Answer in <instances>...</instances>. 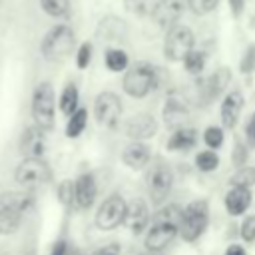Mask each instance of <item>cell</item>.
Segmentation results:
<instances>
[{"instance_id":"6da1fadb","label":"cell","mask_w":255,"mask_h":255,"mask_svg":"<svg viewBox=\"0 0 255 255\" xmlns=\"http://www.w3.org/2000/svg\"><path fill=\"white\" fill-rule=\"evenodd\" d=\"M181 215H183V209L179 205L161 207L149 223V229H147V235H145V249L147 251L165 249L171 243V239L179 233Z\"/></svg>"},{"instance_id":"7a4b0ae2","label":"cell","mask_w":255,"mask_h":255,"mask_svg":"<svg viewBox=\"0 0 255 255\" xmlns=\"http://www.w3.org/2000/svg\"><path fill=\"white\" fill-rule=\"evenodd\" d=\"M157 84V72L147 62L133 64L124 76V92L131 98H145Z\"/></svg>"},{"instance_id":"3957f363","label":"cell","mask_w":255,"mask_h":255,"mask_svg":"<svg viewBox=\"0 0 255 255\" xmlns=\"http://www.w3.org/2000/svg\"><path fill=\"white\" fill-rule=\"evenodd\" d=\"M209 221V205L205 199H195L191 201L181 215V223H179V233L185 241H195L207 227Z\"/></svg>"},{"instance_id":"277c9868","label":"cell","mask_w":255,"mask_h":255,"mask_svg":"<svg viewBox=\"0 0 255 255\" xmlns=\"http://www.w3.org/2000/svg\"><path fill=\"white\" fill-rule=\"evenodd\" d=\"M76 44L74 30L66 24L54 26L42 40V54L48 60H62L66 58Z\"/></svg>"},{"instance_id":"5b68a950","label":"cell","mask_w":255,"mask_h":255,"mask_svg":"<svg viewBox=\"0 0 255 255\" xmlns=\"http://www.w3.org/2000/svg\"><path fill=\"white\" fill-rule=\"evenodd\" d=\"M50 165L42 157H24L14 171V179L24 189H36L50 181Z\"/></svg>"},{"instance_id":"8992f818","label":"cell","mask_w":255,"mask_h":255,"mask_svg":"<svg viewBox=\"0 0 255 255\" xmlns=\"http://www.w3.org/2000/svg\"><path fill=\"white\" fill-rule=\"evenodd\" d=\"M32 116L38 128L50 131L54 128V90L48 82L36 86L32 96Z\"/></svg>"},{"instance_id":"52a82bcc","label":"cell","mask_w":255,"mask_h":255,"mask_svg":"<svg viewBox=\"0 0 255 255\" xmlns=\"http://www.w3.org/2000/svg\"><path fill=\"white\" fill-rule=\"evenodd\" d=\"M126 213H128V203L122 195L114 193L110 197H106L102 201V205L98 207L96 213V227L102 231H112L116 227H120L126 221Z\"/></svg>"},{"instance_id":"ba28073f","label":"cell","mask_w":255,"mask_h":255,"mask_svg":"<svg viewBox=\"0 0 255 255\" xmlns=\"http://www.w3.org/2000/svg\"><path fill=\"white\" fill-rule=\"evenodd\" d=\"M193 50V34L187 26L175 24L167 28L165 34V44H163V54L171 62H183V58Z\"/></svg>"},{"instance_id":"9c48e42d","label":"cell","mask_w":255,"mask_h":255,"mask_svg":"<svg viewBox=\"0 0 255 255\" xmlns=\"http://www.w3.org/2000/svg\"><path fill=\"white\" fill-rule=\"evenodd\" d=\"M145 185H147V191H149L151 201L153 203H161L167 197V193H169V189L173 185V173H171V169L165 163H161V161L153 163L151 169L145 175Z\"/></svg>"},{"instance_id":"30bf717a","label":"cell","mask_w":255,"mask_h":255,"mask_svg":"<svg viewBox=\"0 0 255 255\" xmlns=\"http://www.w3.org/2000/svg\"><path fill=\"white\" fill-rule=\"evenodd\" d=\"M94 116L96 122L102 128H116L120 124V116H122V102L114 92H102L96 98L94 104Z\"/></svg>"},{"instance_id":"8fae6325","label":"cell","mask_w":255,"mask_h":255,"mask_svg":"<svg viewBox=\"0 0 255 255\" xmlns=\"http://www.w3.org/2000/svg\"><path fill=\"white\" fill-rule=\"evenodd\" d=\"M183 14V0H157L151 8V18L161 28H171Z\"/></svg>"},{"instance_id":"7c38bea8","label":"cell","mask_w":255,"mask_h":255,"mask_svg":"<svg viewBox=\"0 0 255 255\" xmlns=\"http://www.w3.org/2000/svg\"><path fill=\"white\" fill-rule=\"evenodd\" d=\"M46 131L38 126H30L20 135V151L24 157H42L46 151Z\"/></svg>"},{"instance_id":"4fadbf2b","label":"cell","mask_w":255,"mask_h":255,"mask_svg":"<svg viewBox=\"0 0 255 255\" xmlns=\"http://www.w3.org/2000/svg\"><path fill=\"white\" fill-rule=\"evenodd\" d=\"M187 104L183 100V96L171 92L165 100V106H163V122L167 124V128L171 129H177V128H183V122L187 120Z\"/></svg>"},{"instance_id":"5bb4252c","label":"cell","mask_w":255,"mask_h":255,"mask_svg":"<svg viewBox=\"0 0 255 255\" xmlns=\"http://www.w3.org/2000/svg\"><path fill=\"white\" fill-rule=\"evenodd\" d=\"M124 131L131 139H149L157 131V122L149 114H137L124 124Z\"/></svg>"},{"instance_id":"9a60e30c","label":"cell","mask_w":255,"mask_h":255,"mask_svg":"<svg viewBox=\"0 0 255 255\" xmlns=\"http://www.w3.org/2000/svg\"><path fill=\"white\" fill-rule=\"evenodd\" d=\"M151 159V151H149V145L147 143H141V139H133L129 145H126V149L122 151V161L133 169V171H139L143 169Z\"/></svg>"},{"instance_id":"2e32d148","label":"cell","mask_w":255,"mask_h":255,"mask_svg":"<svg viewBox=\"0 0 255 255\" xmlns=\"http://www.w3.org/2000/svg\"><path fill=\"white\" fill-rule=\"evenodd\" d=\"M124 223L129 227L131 233L139 235V233L147 227V223H149L147 203H145L143 199H139V197L131 199V201L128 203V213H126V221H124Z\"/></svg>"},{"instance_id":"e0dca14e","label":"cell","mask_w":255,"mask_h":255,"mask_svg":"<svg viewBox=\"0 0 255 255\" xmlns=\"http://www.w3.org/2000/svg\"><path fill=\"white\" fill-rule=\"evenodd\" d=\"M96 36L102 42H122L128 36V26H126L124 20H120L116 16H106V18L100 20Z\"/></svg>"},{"instance_id":"ac0fdd59","label":"cell","mask_w":255,"mask_h":255,"mask_svg":"<svg viewBox=\"0 0 255 255\" xmlns=\"http://www.w3.org/2000/svg\"><path fill=\"white\" fill-rule=\"evenodd\" d=\"M229 80H231V72L227 68H219L215 70L203 84V90H201V104H209L211 100H215L227 86H229Z\"/></svg>"},{"instance_id":"d6986e66","label":"cell","mask_w":255,"mask_h":255,"mask_svg":"<svg viewBox=\"0 0 255 255\" xmlns=\"http://www.w3.org/2000/svg\"><path fill=\"white\" fill-rule=\"evenodd\" d=\"M241 108H243V96L241 92L233 90L225 96L223 104H221V122L227 129H233L237 126V120L241 116Z\"/></svg>"},{"instance_id":"ffe728a7","label":"cell","mask_w":255,"mask_h":255,"mask_svg":"<svg viewBox=\"0 0 255 255\" xmlns=\"http://www.w3.org/2000/svg\"><path fill=\"white\" fill-rule=\"evenodd\" d=\"M249 205H251V191H249V187L231 185V189L225 195V209H227V213L229 215H243Z\"/></svg>"},{"instance_id":"44dd1931","label":"cell","mask_w":255,"mask_h":255,"mask_svg":"<svg viewBox=\"0 0 255 255\" xmlns=\"http://www.w3.org/2000/svg\"><path fill=\"white\" fill-rule=\"evenodd\" d=\"M96 193H98V185L94 181V177L90 173H84L78 177L76 181V201L80 207H92L96 201Z\"/></svg>"},{"instance_id":"7402d4cb","label":"cell","mask_w":255,"mask_h":255,"mask_svg":"<svg viewBox=\"0 0 255 255\" xmlns=\"http://www.w3.org/2000/svg\"><path fill=\"white\" fill-rule=\"evenodd\" d=\"M195 139H197L195 129H191V128H177V129H173L171 137L167 139V149H171V151H185V149L195 145Z\"/></svg>"},{"instance_id":"603a6c76","label":"cell","mask_w":255,"mask_h":255,"mask_svg":"<svg viewBox=\"0 0 255 255\" xmlns=\"http://www.w3.org/2000/svg\"><path fill=\"white\" fill-rule=\"evenodd\" d=\"M22 221V211L10 205H0V235H12L18 231Z\"/></svg>"},{"instance_id":"cb8c5ba5","label":"cell","mask_w":255,"mask_h":255,"mask_svg":"<svg viewBox=\"0 0 255 255\" xmlns=\"http://www.w3.org/2000/svg\"><path fill=\"white\" fill-rule=\"evenodd\" d=\"M78 88L74 84H68L60 96V110L66 114V116H72L76 110H78Z\"/></svg>"},{"instance_id":"d4e9b609","label":"cell","mask_w":255,"mask_h":255,"mask_svg":"<svg viewBox=\"0 0 255 255\" xmlns=\"http://www.w3.org/2000/svg\"><path fill=\"white\" fill-rule=\"evenodd\" d=\"M86 122H88V112H86L84 108H78V110L70 116V120H68L66 135H68V137H78V135L84 131V128H86Z\"/></svg>"},{"instance_id":"484cf974","label":"cell","mask_w":255,"mask_h":255,"mask_svg":"<svg viewBox=\"0 0 255 255\" xmlns=\"http://www.w3.org/2000/svg\"><path fill=\"white\" fill-rule=\"evenodd\" d=\"M0 205H10V207H16V209H20L24 213L32 205V197L28 193H14V191H10V193H4L0 197Z\"/></svg>"},{"instance_id":"4316f807","label":"cell","mask_w":255,"mask_h":255,"mask_svg":"<svg viewBox=\"0 0 255 255\" xmlns=\"http://www.w3.org/2000/svg\"><path fill=\"white\" fill-rule=\"evenodd\" d=\"M231 185H237V187H253L255 185V165H245V167H239L235 171V175L229 179Z\"/></svg>"},{"instance_id":"83f0119b","label":"cell","mask_w":255,"mask_h":255,"mask_svg":"<svg viewBox=\"0 0 255 255\" xmlns=\"http://www.w3.org/2000/svg\"><path fill=\"white\" fill-rule=\"evenodd\" d=\"M106 66L112 72H122L128 68V54L120 48H112L106 52Z\"/></svg>"},{"instance_id":"f1b7e54d","label":"cell","mask_w":255,"mask_h":255,"mask_svg":"<svg viewBox=\"0 0 255 255\" xmlns=\"http://www.w3.org/2000/svg\"><path fill=\"white\" fill-rule=\"evenodd\" d=\"M40 4H42L46 14L56 16V18L66 16L70 10V0H40Z\"/></svg>"},{"instance_id":"f546056e","label":"cell","mask_w":255,"mask_h":255,"mask_svg":"<svg viewBox=\"0 0 255 255\" xmlns=\"http://www.w3.org/2000/svg\"><path fill=\"white\" fill-rule=\"evenodd\" d=\"M56 195H58V199H60V203H62V205L70 207V205H72V201L76 199V183H72L70 179H64V181L58 185Z\"/></svg>"},{"instance_id":"4dcf8cb0","label":"cell","mask_w":255,"mask_h":255,"mask_svg":"<svg viewBox=\"0 0 255 255\" xmlns=\"http://www.w3.org/2000/svg\"><path fill=\"white\" fill-rule=\"evenodd\" d=\"M183 66H185V70H187L189 74H199V72L203 70V66H205V56H203L201 52L191 50V52L183 58Z\"/></svg>"},{"instance_id":"1f68e13d","label":"cell","mask_w":255,"mask_h":255,"mask_svg":"<svg viewBox=\"0 0 255 255\" xmlns=\"http://www.w3.org/2000/svg\"><path fill=\"white\" fill-rule=\"evenodd\" d=\"M195 165H197V169H201V171H213V169L219 165V157H217L215 151H201V153H197V157H195Z\"/></svg>"},{"instance_id":"d6a6232c","label":"cell","mask_w":255,"mask_h":255,"mask_svg":"<svg viewBox=\"0 0 255 255\" xmlns=\"http://www.w3.org/2000/svg\"><path fill=\"white\" fill-rule=\"evenodd\" d=\"M203 141L209 145V147H221V143H223V131H221V128H215V126H209L207 129H205V133H203Z\"/></svg>"},{"instance_id":"836d02e7","label":"cell","mask_w":255,"mask_h":255,"mask_svg":"<svg viewBox=\"0 0 255 255\" xmlns=\"http://www.w3.org/2000/svg\"><path fill=\"white\" fill-rule=\"evenodd\" d=\"M239 70H241L243 74H251V72L255 70V44L247 46V50L243 52V58H241Z\"/></svg>"},{"instance_id":"e575fe53","label":"cell","mask_w":255,"mask_h":255,"mask_svg":"<svg viewBox=\"0 0 255 255\" xmlns=\"http://www.w3.org/2000/svg\"><path fill=\"white\" fill-rule=\"evenodd\" d=\"M187 4L195 14H207L219 4V0H187Z\"/></svg>"},{"instance_id":"d590c367","label":"cell","mask_w":255,"mask_h":255,"mask_svg":"<svg viewBox=\"0 0 255 255\" xmlns=\"http://www.w3.org/2000/svg\"><path fill=\"white\" fill-rule=\"evenodd\" d=\"M126 6L128 10L135 12V14H151V0H126Z\"/></svg>"},{"instance_id":"8d00e7d4","label":"cell","mask_w":255,"mask_h":255,"mask_svg":"<svg viewBox=\"0 0 255 255\" xmlns=\"http://www.w3.org/2000/svg\"><path fill=\"white\" fill-rule=\"evenodd\" d=\"M90 60H92V44H88V42H86V44H82V46H80V50H78V58H76L78 68H80V70L88 68Z\"/></svg>"},{"instance_id":"74e56055","label":"cell","mask_w":255,"mask_h":255,"mask_svg":"<svg viewBox=\"0 0 255 255\" xmlns=\"http://www.w3.org/2000/svg\"><path fill=\"white\" fill-rule=\"evenodd\" d=\"M241 237L245 241H255V215H249L241 223Z\"/></svg>"},{"instance_id":"f35d334b","label":"cell","mask_w":255,"mask_h":255,"mask_svg":"<svg viewBox=\"0 0 255 255\" xmlns=\"http://www.w3.org/2000/svg\"><path fill=\"white\" fill-rule=\"evenodd\" d=\"M92 255H120V245H118V243H110V245H104V247L96 249Z\"/></svg>"},{"instance_id":"ab89813d","label":"cell","mask_w":255,"mask_h":255,"mask_svg":"<svg viewBox=\"0 0 255 255\" xmlns=\"http://www.w3.org/2000/svg\"><path fill=\"white\" fill-rule=\"evenodd\" d=\"M245 133H247V139H249L251 143H255V114H253L251 120L247 122V126H245Z\"/></svg>"},{"instance_id":"60d3db41","label":"cell","mask_w":255,"mask_h":255,"mask_svg":"<svg viewBox=\"0 0 255 255\" xmlns=\"http://www.w3.org/2000/svg\"><path fill=\"white\" fill-rule=\"evenodd\" d=\"M50 255H66V241H56L54 245H52V251H50Z\"/></svg>"},{"instance_id":"b9f144b4","label":"cell","mask_w":255,"mask_h":255,"mask_svg":"<svg viewBox=\"0 0 255 255\" xmlns=\"http://www.w3.org/2000/svg\"><path fill=\"white\" fill-rule=\"evenodd\" d=\"M229 6H231V10H233V14L239 16L241 10H243V0H229Z\"/></svg>"},{"instance_id":"7bdbcfd3","label":"cell","mask_w":255,"mask_h":255,"mask_svg":"<svg viewBox=\"0 0 255 255\" xmlns=\"http://www.w3.org/2000/svg\"><path fill=\"white\" fill-rule=\"evenodd\" d=\"M225 255H245V251H243L241 245H229L225 249Z\"/></svg>"},{"instance_id":"ee69618b","label":"cell","mask_w":255,"mask_h":255,"mask_svg":"<svg viewBox=\"0 0 255 255\" xmlns=\"http://www.w3.org/2000/svg\"><path fill=\"white\" fill-rule=\"evenodd\" d=\"M245 155H247V151H243V145H241V143H237V149H235V161H237V163H241V161L245 159Z\"/></svg>"}]
</instances>
